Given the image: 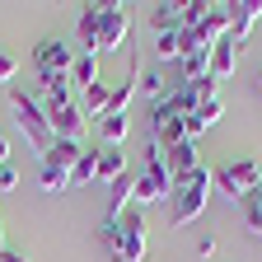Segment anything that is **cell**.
<instances>
[{
  "instance_id": "cell-1",
  "label": "cell",
  "mask_w": 262,
  "mask_h": 262,
  "mask_svg": "<svg viewBox=\"0 0 262 262\" xmlns=\"http://www.w3.org/2000/svg\"><path fill=\"white\" fill-rule=\"evenodd\" d=\"M98 244H103V257L108 262H145V215L131 206L122 220H103V229H98Z\"/></svg>"
},
{
  "instance_id": "cell-2",
  "label": "cell",
  "mask_w": 262,
  "mask_h": 262,
  "mask_svg": "<svg viewBox=\"0 0 262 262\" xmlns=\"http://www.w3.org/2000/svg\"><path fill=\"white\" fill-rule=\"evenodd\" d=\"M10 108H14V122H19V131H24V141L38 150V155H47L52 150V122H47V108L38 103L33 94H24L19 84H10Z\"/></svg>"
},
{
  "instance_id": "cell-3",
  "label": "cell",
  "mask_w": 262,
  "mask_h": 262,
  "mask_svg": "<svg viewBox=\"0 0 262 262\" xmlns=\"http://www.w3.org/2000/svg\"><path fill=\"white\" fill-rule=\"evenodd\" d=\"M211 187H215V173L206 169V164H202V169H196L192 178L173 183V196H169V220H173V225H192L196 215L206 211Z\"/></svg>"
},
{
  "instance_id": "cell-4",
  "label": "cell",
  "mask_w": 262,
  "mask_h": 262,
  "mask_svg": "<svg viewBox=\"0 0 262 262\" xmlns=\"http://www.w3.org/2000/svg\"><path fill=\"white\" fill-rule=\"evenodd\" d=\"M262 183V169H257V159H229L225 169L215 173V187L220 196H229V202H244V196Z\"/></svg>"
},
{
  "instance_id": "cell-5",
  "label": "cell",
  "mask_w": 262,
  "mask_h": 262,
  "mask_svg": "<svg viewBox=\"0 0 262 262\" xmlns=\"http://www.w3.org/2000/svg\"><path fill=\"white\" fill-rule=\"evenodd\" d=\"M33 66H38V75H42V80H52V75H66V80H71L75 52L66 47L61 38H42L38 47H33Z\"/></svg>"
},
{
  "instance_id": "cell-6",
  "label": "cell",
  "mask_w": 262,
  "mask_h": 262,
  "mask_svg": "<svg viewBox=\"0 0 262 262\" xmlns=\"http://www.w3.org/2000/svg\"><path fill=\"white\" fill-rule=\"evenodd\" d=\"M126 33H131V14H126V5L108 0V5H103V24H98V52H103V56L122 52Z\"/></svg>"
},
{
  "instance_id": "cell-7",
  "label": "cell",
  "mask_w": 262,
  "mask_h": 262,
  "mask_svg": "<svg viewBox=\"0 0 262 262\" xmlns=\"http://www.w3.org/2000/svg\"><path fill=\"white\" fill-rule=\"evenodd\" d=\"M47 122H52V136H56V141L84 145V131H89V113L80 108V98H75V103H66V108H56V113H47Z\"/></svg>"
},
{
  "instance_id": "cell-8",
  "label": "cell",
  "mask_w": 262,
  "mask_h": 262,
  "mask_svg": "<svg viewBox=\"0 0 262 262\" xmlns=\"http://www.w3.org/2000/svg\"><path fill=\"white\" fill-rule=\"evenodd\" d=\"M229 10V42H248V33H253V24L262 19V0H244V5H225Z\"/></svg>"
},
{
  "instance_id": "cell-9",
  "label": "cell",
  "mask_w": 262,
  "mask_h": 262,
  "mask_svg": "<svg viewBox=\"0 0 262 262\" xmlns=\"http://www.w3.org/2000/svg\"><path fill=\"white\" fill-rule=\"evenodd\" d=\"M164 159H169V173H173V183H183V178H192L196 169H202V155H196V141H178L173 150H164Z\"/></svg>"
},
{
  "instance_id": "cell-10",
  "label": "cell",
  "mask_w": 262,
  "mask_h": 262,
  "mask_svg": "<svg viewBox=\"0 0 262 262\" xmlns=\"http://www.w3.org/2000/svg\"><path fill=\"white\" fill-rule=\"evenodd\" d=\"M234 66H239V47L229 42V38H220V42L211 47V80H215V84L229 80V75H234Z\"/></svg>"
},
{
  "instance_id": "cell-11",
  "label": "cell",
  "mask_w": 262,
  "mask_h": 262,
  "mask_svg": "<svg viewBox=\"0 0 262 262\" xmlns=\"http://www.w3.org/2000/svg\"><path fill=\"white\" fill-rule=\"evenodd\" d=\"M117 178H126V155L117 145H98V183L113 187Z\"/></svg>"
},
{
  "instance_id": "cell-12",
  "label": "cell",
  "mask_w": 262,
  "mask_h": 262,
  "mask_svg": "<svg viewBox=\"0 0 262 262\" xmlns=\"http://www.w3.org/2000/svg\"><path fill=\"white\" fill-rule=\"evenodd\" d=\"M98 80H103V71H98V52H80L75 56V66H71V84L84 94L89 84H98Z\"/></svg>"
},
{
  "instance_id": "cell-13",
  "label": "cell",
  "mask_w": 262,
  "mask_h": 262,
  "mask_svg": "<svg viewBox=\"0 0 262 262\" xmlns=\"http://www.w3.org/2000/svg\"><path fill=\"white\" fill-rule=\"evenodd\" d=\"M98 24H103V5H80V42H84V52H98Z\"/></svg>"
},
{
  "instance_id": "cell-14",
  "label": "cell",
  "mask_w": 262,
  "mask_h": 262,
  "mask_svg": "<svg viewBox=\"0 0 262 262\" xmlns=\"http://www.w3.org/2000/svg\"><path fill=\"white\" fill-rule=\"evenodd\" d=\"M126 131H131L126 113H103V117H98V136H103V145H117V150H122Z\"/></svg>"
},
{
  "instance_id": "cell-15",
  "label": "cell",
  "mask_w": 262,
  "mask_h": 262,
  "mask_svg": "<svg viewBox=\"0 0 262 262\" xmlns=\"http://www.w3.org/2000/svg\"><path fill=\"white\" fill-rule=\"evenodd\" d=\"M108 103H113V89H108L103 80H98V84H89V89L80 94V108H84V113H89L94 122H98V117L108 113Z\"/></svg>"
},
{
  "instance_id": "cell-16",
  "label": "cell",
  "mask_w": 262,
  "mask_h": 262,
  "mask_svg": "<svg viewBox=\"0 0 262 262\" xmlns=\"http://www.w3.org/2000/svg\"><path fill=\"white\" fill-rule=\"evenodd\" d=\"M38 187L47 192V196H61L66 187H71V173H66V169H56V164H38Z\"/></svg>"
},
{
  "instance_id": "cell-17",
  "label": "cell",
  "mask_w": 262,
  "mask_h": 262,
  "mask_svg": "<svg viewBox=\"0 0 262 262\" xmlns=\"http://www.w3.org/2000/svg\"><path fill=\"white\" fill-rule=\"evenodd\" d=\"M80 155H84V145H71V141H52V150H47L42 159H47V164H56V169H66V173H71Z\"/></svg>"
},
{
  "instance_id": "cell-18",
  "label": "cell",
  "mask_w": 262,
  "mask_h": 262,
  "mask_svg": "<svg viewBox=\"0 0 262 262\" xmlns=\"http://www.w3.org/2000/svg\"><path fill=\"white\" fill-rule=\"evenodd\" d=\"M150 24H155V33L183 28V5H150Z\"/></svg>"
},
{
  "instance_id": "cell-19",
  "label": "cell",
  "mask_w": 262,
  "mask_h": 262,
  "mask_svg": "<svg viewBox=\"0 0 262 262\" xmlns=\"http://www.w3.org/2000/svg\"><path fill=\"white\" fill-rule=\"evenodd\" d=\"M155 56H159V61H183V28L155 33Z\"/></svg>"
},
{
  "instance_id": "cell-20",
  "label": "cell",
  "mask_w": 262,
  "mask_h": 262,
  "mask_svg": "<svg viewBox=\"0 0 262 262\" xmlns=\"http://www.w3.org/2000/svg\"><path fill=\"white\" fill-rule=\"evenodd\" d=\"M98 178V150H84L80 159H75V169H71V187H84V183H94Z\"/></svg>"
},
{
  "instance_id": "cell-21",
  "label": "cell",
  "mask_w": 262,
  "mask_h": 262,
  "mask_svg": "<svg viewBox=\"0 0 262 262\" xmlns=\"http://www.w3.org/2000/svg\"><path fill=\"white\" fill-rule=\"evenodd\" d=\"M244 220H248V229H253V234L262 239V183L244 196Z\"/></svg>"
},
{
  "instance_id": "cell-22",
  "label": "cell",
  "mask_w": 262,
  "mask_h": 262,
  "mask_svg": "<svg viewBox=\"0 0 262 262\" xmlns=\"http://www.w3.org/2000/svg\"><path fill=\"white\" fill-rule=\"evenodd\" d=\"M141 94H150V103H159V98H169V84L159 71H141Z\"/></svg>"
},
{
  "instance_id": "cell-23",
  "label": "cell",
  "mask_w": 262,
  "mask_h": 262,
  "mask_svg": "<svg viewBox=\"0 0 262 262\" xmlns=\"http://www.w3.org/2000/svg\"><path fill=\"white\" fill-rule=\"evenodd\" d=\"M14 187H19V169L5 164V169H0V192H14Z\"/></svg>"
},
{
  "instance_id": "cell-24",
  "label": "cell",
  "mask_w": 262,
  "mask_h": 262,
  "mask_svg": "<svg viewBox=\"0 0 262 262\" xmlns=\"http://www.w3.org/2000/svg\"><path fill=\"white\" fill-rule=\"evenodd\" d=\"M196 253H202V257H211V253H215V234H211V229L196 239Z\"/></svg>"
},
{
  "instance_id": "cell-25",
  "label": "cell",
  "mask_w": 262,
  "mask_h": 262,
  "mask_svg": "<svg viewBox=\"0 0 262 262\" xmlns=\"http://www.w3.org/2000/svg\"><path fill=\"white\" fill-rule=\"evenodd\" d=\"M10 80H14V61L0 52V84H10Z\"/></svg>"
},
{
  "instance_id": "cell-26",
  "label": "cell",
  "mask_w": 262,
  "mask_h": 262,
  "mask_svg": "<svg viewBox=\"0 0 262 262\" xmlns=\"http://www.w3.org/2000/svg\"><path fill=\"white\" fill-rule=\"evenodd\" d=\"M0 262H28V253H14V248H5V253H0Z\"/></svg>"
},
{
  "instance_id": "cell-27",
  "label": "cell",
  "mask_w": 262,
  "mask_h": 262,
  "mask_svg": "<svg viewBox=\"0 0 262 262\" xmlns=\"http://www.w3.org/2000/svg\"><path fill=\"white\" fill-rule=\"evenodd\" d=\"M10 164V136H0V169Z\"/></svg>"
},
{
  "instance_id": "cell-28",
  "label": "cell",
  "mask_w": 262,
  "mask_h": 262,
  "mask_svg": "<svg viewBox=\"0 0 262 262\" xmlns=\"http://www.w3.org/2000/svg\"><path fill=\"white\" fill-rule=\"evenodd\" d=\"M0 253H5V215H0Z\"/></svg>"
},
{
  "instance_id": "cell-29",
  "label": "cell",
  "mask_w": 262,
  "mask_h": 262,
  "mask_svg": "<svg viewBox=\"0 0 262 262\" xmlns=\"http://www.w3.org/2000/svg\"><path fill=\"white\" fill-rule=\"evenodd\" d=\"M257 94H262V75H257Z\"/></svg>"
}]
</instances>
